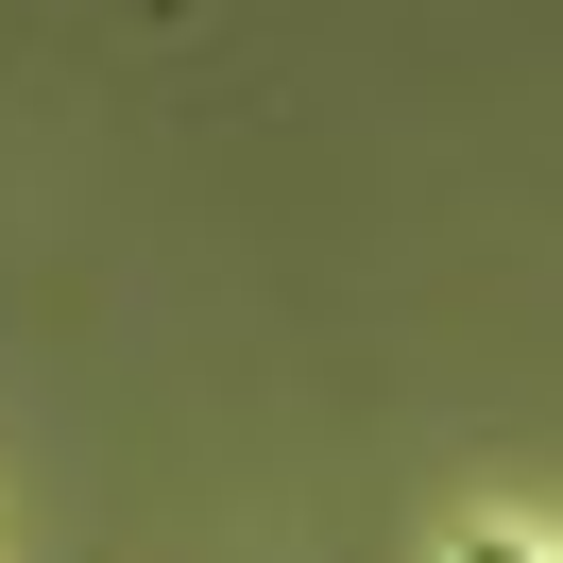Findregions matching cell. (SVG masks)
Here are the masks:
<instances>
[{"mask_svg":"<svg viewBox=\"0 0 563 563\" xmlns=\"http://www.w3.org/2000/svg\"><path fill=\"white\" fill-rule=\"evenodd\" d=\"M444 563H529V547H512V529H478V547H444Z\"/></svg>","mask_w":563,"mask_h":563,"instance_id":"cell-1","label":"cell"}]
</instances>
